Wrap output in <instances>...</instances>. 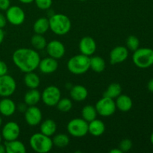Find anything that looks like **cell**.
Masks as SVG:
<instances>
[{
	"instance_id": "1",
	"label": "cell",
	"mask_w": 153,
	"mask_h": 153,
	"mask_svg": "<svg viewBox=\"0 0 153 153\" xmlns=\"http://www.w3.org/2000/svg\"><path fill=\"white\" fill-rule=\"evenodd\" d=\"M12 60L16 67L24 73L34 71L38 68L40 54L34 49L19 48L13 52Z\"/></svg>"
},
{
	"instance_id": "2",
	"label": "cell",
	"mask_w": 153,
	"mask_h": 153,
	"mask_svg": "<svg viewBox=\"0 0 153 153\" xmlns=\"http://www.w3.org/2000/svg\"><path fill=\"white\" fill-rule=\"evenodd\" d=\"M49 21V29L56 35H65L71 29V20L67 15L63 13H54L51 15Z\"/></svg>"
},
{
	"instance_id": "3",
	"label": "cell",
	"mask_w": 153,
	"mask_h": 153,
	"mask_svg": "<svg viewBox=\"0 0 153 153\" xmlns=\"http://www.w3.org/2000/svg\"><path fill=\"white\" fill-rule=\"evenodd\" d=\"M31 149L37 153H47L52 150L53 143L51 137L45 135L41 132L34 133L29 140Z\"/></svg>"
},
{
	"instance_id": "4",
	"label": "cell",
	"mask_w": 153,
	"mask_h": 153,
	"mask_svg": "<svg viewBox=\"0 0 153 153\" xmlns=\"http://www.w3.org/2000/svg\"><path fill=\"white\" fill-rule=\"evenodd\" d=\"M67 67L69 71L73 74H84L90 69V57L82 54L74 55L67 61Z\"/></svg>"
},
{
	"instance_id": "5",
	"label": "cell",
	"mask_w": 153,
	"mask_h": 153,
	"mask_svg": "<svg viewBox=\"0 0 153 153\" xmlns=\"http://www.w3.org/2000/svg\"><path fill=\"white\" fill-rule=\"evenodd\" d=\"M132 61L134 65L139 68H149L153 65V49L138 48L133 53Z\"/></svg>"
},
{
	"instance_id": "6",
	"label": "cell",
	"mask_w": 153,
	"mask_h": 153,
	"mask_svg": "<svg viewBox=\"0 0 153 153\" xmlns=\"http://www.w3.org/2000/svg\"><path fill=\"white\" fill-rule=\"evenodd\" d=\"M67 129L72 137H85L88 133V123L83 118H75L68 123Z\"/></svg>"
},
{
	"instance_id": "7",
	"label": "cell",
	"mask_w": 153,
	"mask_h": 153,
	"mask_svg": "<svg viewBox=\"0 0 153 153\" xmlns=\"http://www.w3.org/2000/svg\"><path fill=\"white\" fill-rule=\"evenodd\" d=\"M61 98V93L59 88L55 85H50L45 88L41 93V100L49 107L56 106Z\"/></svg>"
},
{
	"instance_id": "8",
	"label": "cell",
	"mask_w": 153,
	"mask_h": 153,
	"mask_svg": "<svg viewBox=\"0 0 153 153\" xmlns=\"http://www.w3.org/2000/svg\"><path fill=\"white\" fill-rule=\"evenodd\" d=\"M97 114L102 117H110L117 110L116 104L114 99L103 97L97 101L95 105Z\"/></svg>"
},
{
	"instance_id": "9",
	"label": "cell",
	"mask_w": 153,
	"mask_h": 153,
	"mask_svg": "<svg viewBox=\"0 0 153 153\" xmlns=\"http://www.w3.org/2000/svg\"><path fill=\"white\" fill-rule=\"evenodd\" d=\"M16 89V82L11 76L6 74L0 76V97H10Z\"/></svg>"
},
{
	"instance_id": "10",
	"label": "cell",
	"mask_w": 153,
	"mask_h": 153,
	"mask_svg": "<svg viewBox=\"0 0 153 153\" xmlns=\"http://www.w3.org/2000/svg\"><path fill=\"white\" fill-rule=\"evenodd\" d=\"M5 16L9 23L13 25H20L25 19V13L19 6H10L6 10Z\"/></svg>"
},
{
	"instance_id": "11",
	"label": "cell",
	"mask_w": 153,
	"mask_h": 153,
	"mask_svg": "<svg viewBox=\"0 0 153 153\" xmlns=\"http://www.w3.org/2000/svg\"><path fill=\"white\" fill-rule=\"evenodd\" d=\"M20 134V128L17 123L10 121L6 123L1 129V137L5 141L16 140Z\"/></svg>"
},
{
	"instance_id": "12",
	"label": "cell",
	"mask_w": 153,
	"mask_h": 153,
	"mask_svg": "<svg viewBox=\"0 0 153 153\" xmlns=\"http://www.w3.org/2000/svg\"><path fill=\"white\" fill-rule=\"evenodd\" d=\"M45 49L49 57L57 60L62 58L66 52L64 45L61 41L57 40H51L50 42L47 43Z\"/></svg>"
},
{
	"instance_id": "13",
	"label": "cell",
	"mask_w": 153,
	"mask_h": 153,
	"mask_svg": "<svg viewBox=\"0 0 153 153\" xmlns=\"http://www.w3.org/2000/svg\"><path fill=\"white\" fill-rule=\"evenodd\" d=\"M25 120L27 124L31 126H36L41 123L43 114L42 111L36 105L28 106L25 112Z\"/></svg>"
},
{
	"instance_id": "14",
	"label": "cell",
	"mask_w": 153,
	"mask_h": 153,
	"mask_svg": "<svg viewBox=\"0 0 153 153\" xmlns=\"http://www.w3.org/2000/svg\"><path fill=\"white\" fill-rule=\"evenodd\" d=\"M128 57V49L126 46H117L112 49L109 55V60L112 65L124 62Z\"/></svg>"
},
{
	"instance_id": "15",
	"label": "cell",
	"mask_w": 153,
	"mask_h": 153,
	"mask_svg": "<svg viewBox=\"0 0 153 153\" xmlns=\"http://www.w3.org/2000/svg\"><path fill=\"white\" fill-rule=\"evenodd\" d=\"M79 48L81 54L90 57L94 55L97 50V43L93 37L86 36L80 40Z\"/></svg>"
},
{
	"instance_id": "16",
	"label": "cell",
	"mask_w": 153,
	"mask_h": 153,
	"mask_svg": "<svg viewBox=\"0 0 153 153\" xmlns=\"http://www.w3.org/2000/svg\"><path fill=\"white\" fill-rule=\"evenodd\" d=\"M38 68L44 74H51L58 70V62L57 59L49 56L40 60Z\"/></svg>"
},
{
	"instance_id": "17",
	"label": "cell",
	"mask_w": 153,
	"mask_h": 153,
	"mask_svg": "<svg viewBox=\"0 0 153 153\" xmlns=\"http://www.w3.org/2000/svg\"><path fill=\"white\" fill-rule=\"evenodd\" d=\"M16 105L9 97H3L0 100V114L4 117H10L15 113Z\"/></svg>"
},
{
	"instance_id": "18",
	"label": "cell",
	"mask_w": 153,
	"mask_h": 153,
	"mask_svg": "<svg viewBox=\"0 0 153 153\" xmlns=\"http://www.w3.org/2000/svg\"><path fill=\"white\" fill-rule=\"evenodd\" d=\"M70 97L76 102L85 101L88 97V91L85 86L81 85H74L70 88Z\"/></svg>"
},
{
	"instance_id": "19",
	"label": "cell",
	"mask_w": 153,
	"mask_h": 153,
	"mask_svg": "<svg viewBox=\"0 0 153 153\" xmlns=\"http://www.w3.org/2000/svg\"><path fill=\"white\" fill-rule=\"evenodd\" d=\"M105 131V125L101 120L96 118L94 120L88 123V133L94 137L102 135Z\"/></svg>"
},
{
	"instance_id": "20",
	"label": "cell",
	"mask_w": 153,
	"mask_h": 153,
	"mask_svg": "<svg viewBox=\"0 0 153 153\" xmlns=\"http://www.w3.org/2000/svg\"><path fill=\"white\" fill-rule=\"evenodd\" d=\"M116 107L118 110L122 112H127L131 109L133 106V102L131 97L126 94H120L116 98L115 101Z\"/></svg>"
},
{
	"instance_id": "21",
	"label": "cell",
	"mask_w": 153,
	"mask_h": 153,
	"mask_svg": "<svg viewBox=\"0 0 153 153\" xmlns=\"http://www.w3.org/2000/svg\"><path fill=\"white\" fill-rule=\"evenodd\" d=\"M6 152L7 153H25L26 152V147L25 144L22 141L18 139L10 141H5Z\"/></svg>"
},
{
	"instance_id": "22",
	"label": "cell",
	"mask_w": 153,
	"mask_h": 153,
	"mask_svg": "<svg viewBox=\"0 0 153 153\" xmlns=\"http://www.w3.org/2000/svg\"><path fill=\"white\" fill-rule=\"evenodd\" d=\"M41 100V93L37 89H29L24 96V102L28 106L36 105Z\"/></svg>"
},
{
	"instance_id": "23",
	"label": "cell",
	"mask_w": 153,
	"mask_h": 153,
	"mask_svg": "<svg viewBox=\"0 0 153 153\" xmlns=\"http://www.w3.org/2000/svg\"><path fill=\"white\" fill-rule=\"evenodd\" d=\"M24 83L29 89H37L40 85V79L34 71L25 73L24 76Z\"/></svg>"
},
{
	"instance_id": "24",
	"label": "cell",
	"mask_w": 153,
	"mask_h": 153,
	"mask_svg": "<svg viewBox=\"0 0 153 153\" xmlns=\"http://www.w3.org/2000/svg\"><path fill=\"white\" fill-rule=\"evenodd\" d=\"M57 130V124L53 120L47 119L40 124V132L45 135L52 137L55 134Z\"/></svg>"
},
{
	"instance_id": "25",
	"label": "cell",
	"mask_w": 153,
	"mask_h": 153,
	"mask_svg": "<svg viewBox=\"0 0 153 153\" xmlns=\"http://www.w3.org/2000/svg\"><path fill=\"white\" fill-rule=\"evenodd\" d=\"M33 30L35 34H44L49 30V21L46 17H40L34 22Z\"/></svg>"
},
{
	"instance_id": "26",
	"label": "cell",
	"mask_w": 153,
	"mask_h": 153,
	"mask_svg": "<svg viewBox=\"0 0 153 153\" xmlns=\"http://www.w3.org/2000/svg\"><path fill=\"white\" fill-rule=\"evenodd\" d=\"M106 63L100 56H93L90 58V69L96 73H102L105 70Z\"/></svg>"
},
{
	"instance_id": "27",
	"label": "cell",
	"mask_w": 153,
	"mask_h": 153,
	"mask_svg": "<svg viewBox=\"0 0 153 153\" xmlns=\"http://www.w3.org/2000/svg\"><path fill=\"white\" fill-rule=\"evenodd\" d=\"M97 114H97L95 106L91 105H85L82 110V118H83L88 123L95 120L97 118Z\"/></svg>"
},
{
	"instance_id": "28",
	"label": "cell",
	"mask_w": 153,
	"mask_h": 153,
	"mask_svg": "<svg viewBox=\"0 0 153 153\" xmlns=\"http://www.w3.org/2000/svg\"><path fill=\"white\" fill-rule=\"evenodd\" d=\"M121 93H122V88L120 85L114 82L108 87L107 90L104 92L103 97H109L111 99H116L120 95Z\"/></svg>"
},
{
	"instance_id": "29",
	"label": "cell",
	"mask_w": 153,
	"mask_h": 153,
	"mask_svg": "<svg viewBox=\"0 0 153 153\" xmlns=\"http://www.w3.org/2000/svg\"><path fill=\"white\" fill-rule=\"evenodd\" d=\"M31 43L35 50H43L47 45L46 38L43 37V34H35L32 36L31 39Z\"/></svg>"
},
{
	"instance_id": "30",
	"label": "cell",
	"mask_w": 153,
	"mask_h": 153,
	"mask_svg": "<svg viewBox=\"0 0 153 153\" xmlns=\"http://www.w3.org/2000/svg\"><path fill=\"white\" fill-rule=\"evenodd\" d=\"M52 143H53V146H55L56 147L64 148L68 146L70 143V137L67 134L60 133L54 136L52 139Z\"/></svg>"
},
{
	"instance_id": "31",
	"label": "cell",
	"mask_w": 153,
	"mask_h": 153,
	"mask_svg": "<svg viewBox=\"0 0 153 153\" xmlns=\"http://www.w3.org/2000/svg\"><path fill=\"white\" fill-rule=\"evenodd\" d=\"M56 107L58 111L64 113L70 111L73 108L72 100L69 98H61V100L57 103Z\"/></svg>"
},
{
	"instance_id": "32",
	"label": "cell",
	"mask_w": 153,
	"mask_h": 153,
	"mask_svg": "<svg viewBox=\"0 0 153 153\" xmlns=\"http://www.w3.org/2000/svg\"><path fill=\"white\" fill-rule=\"evenodd\" d=\"M140 46V40L136 36L130 35L126 39V48L130 51L134 52Z\"/></svg>"
},
{
	"instance_id": "33",
	"label": "cell",
	"mask_w": 153,
	"mask_h": 153,
	"mask_svg": "<svg viewBox=\"0 0 153 153\" xmlns=\"http://www.w3.org/2000/svg\"><path fill=\"white\" fill-rule=\"evenodd\" d=\"M132 141L130 139L126 138L121 140L119 145V148L123 152H126L132 148Z\"/></svg>"
},
{
	"instance_id": "34",
	"label": "cell",
	"mask_w": 153,
	"mask_h": 153,
	"mask_svg": "<svg viewBox=\"0 0 153 153\" xmlns=\"http://www.w3.org/2000/svg\"><path fill=\"white\" fill-rule=\"evenodd\" d=\"M37 7L40 10H48L51 7L52 0H34Z\"/></svg>"
},
{
	"instance_id": "35",
	"label": "cell",
	"mask_w": 153,
	"mask_h": 153,
	"mask_svg": "<svg viewBox=\"0 0 153 153\" xmlns=\"http://www.w3.org/2000/svg\"><path fill=\"white\" fill-rule=\"evenodd\" d=\"M7 71H8V67L7 64L4 61L0 60V76L7 74Z\"/></svg>"
},
{
	"instance_id": "36",
	"label": "cell",
	"mask_w": 153,
	"mask_h": 153,
	"mask_svg": "<svg viewBox=\"0 0 153 153\" xmlns=\"http://www.w3.org/2000/svg\"><path fill=\"white\" fill-rule=\"evenodd\" d=\"M10 6V0H0V10H7Z\"/></svg>"
},
{
	"instance_id": "37",
	"label": "cell",
	"mask_w": 153,
	"mask_h": 153,
	"mask_svg": "<svg viewBox=\"0 0 153 153\" xmlns=\"http://www.w3.org/2000/svg\"><path fill=\"white\" fill-rule=\"evenodd\" d=\"M7 18H6L5 15L3 13H0V28H3L6 26L7 25Z\"/></svg>"
},
{
	"instance_id": "38",
	"label": "cell",
	"mask_w": 153,
	"mask_h": 153,
	"mask_svg": "<svg viewBox=\"0 0 153 153\" xmlns=\"http://www.w3.org/2000/svg\"><path fill=\"white\" fill-rule=\"evenodd\" d=\"M27 108H28V105H27L25 102L19 103V104L16 106V109H18L19 112H25V111H26Z\"/></svg>"
},
{
	"instance_id": "39",
	"label": "cell",
	"mask_w": 153,
	"mask_h": 153,
	"mask_svg": "<svg viewBox=\"0 0 153 153\" xmlns=\"http://www.w3.org/2000/svg\"><path fill=\"white\" fill-rule=\"evenodd\" d=\"M147 88L150 92L153 93V79H150L147 84Z\"/></svg>"
},
{
	"instance_id": "40",
	"label": "cell",
	"mask_w": 153,
	"mask_h": 153,
	"mask_svg": "<svg viewBox=\"0 0 153 153\" xmlns=\"http://www.w3.org/2000/svg\"><path fill=\"white\" fill-rule=\"evenodd\" d=\"M4 39V31L3 28H0V44H1Z\"/></svg>"
},
{
	"instance_id": "41",
	"label": "cell",
	"mask_w": 153,
	"mask_h": 153,
	"mask_svg": "<svg viewBox=\"0 0 153 153\" xmlns=\"http://www.w3.org/2000/svg\"><path fill=\"white\" fill-rule=\"evenodd\" d=\"M110 153H123L121 149L118 148H114V149H112L110 150Z\"/></svg>"
},
{
	"instance_id": "42",
	"label": "cell",
	"mask_w": 153,
	"mask_h": 153,
	"mask_svg": "<svg viewBox=\"0 0 153 153\" xmlns=\"http://www.w3.org/2000/svg\"><path fill=\"white\" fill-rule=\"evenodd\" d=\"M6 149H5V146L4 144H1L0 143V153H5Z\"/></svg>"
},
{
	"instance_id": "43",
	"label": "cell",
	"mask_w": 153,
	"mask_h": 153,
	"mask_svg": "<svg viewBox=\"0 0 153 153\" xmlns=\"http://www.w3.org/2000/svg\"><path fill=\"white\" fill-rule=\"evenodd\" d=\"M19 1L23 4H30V3L33 2L34 0H19Z\"/></svg>"
},
{
	"instance_id": "44",
	"label": "cell",
	"mask_w": 153,
	"mask_h": 153,
	"mask_svg": "<svg viewBox=\"0 0 153 153\" xmlns=\"http://www.w3.org/2000/svg\"><path fill=\"white\" fill-rule=\"evenodd\" d=\"M150 141L151 143H152V144L153 145V132L152 133V134H151L150 136Z\"/></svg>"
},
{
	"instance_id": "45",
	"label": "cell",
	"mask_w": 153,
	"mask_h": 153,
	"mask_svg": "<svg viewBox=\"0 0 153 153\" xmlns=\"http://www.w3.org/2000/svg\"><path fill=\"white\" fill-rule=\"evenodd\" d=\"M1 124H2V118H1V116H0V126H1Z\"/></svg>"
},
{
	"instance_id": "46",
	"label": "cell",
	"mask_w": 153,
	"mask_h": 153,
	"mask_svg": "<svg viewBox=\"0 0 153 153\" xmlns=\"http://www.w3.org/2000/svg\"><path fill=\"white\" fill-rule=\"evenodd\" d=\"M1 140H2V137H1V134H0V143L1 142Z\"/></svg>"
},
{
	"instance_id": "47",
	"label": "cell",
	"mask_w": 153,
	"mask_h": 153,
	"mask_svg": "<svg viewBox=\"0 0 153 153\" xmlns=\"http://www.w3.org/2000/svg\"><path fill=\"white\" fill-rule=\"evenodd\" d=\"M80 1H86V0H80Z\"/></svg>"
}]
</instances>
